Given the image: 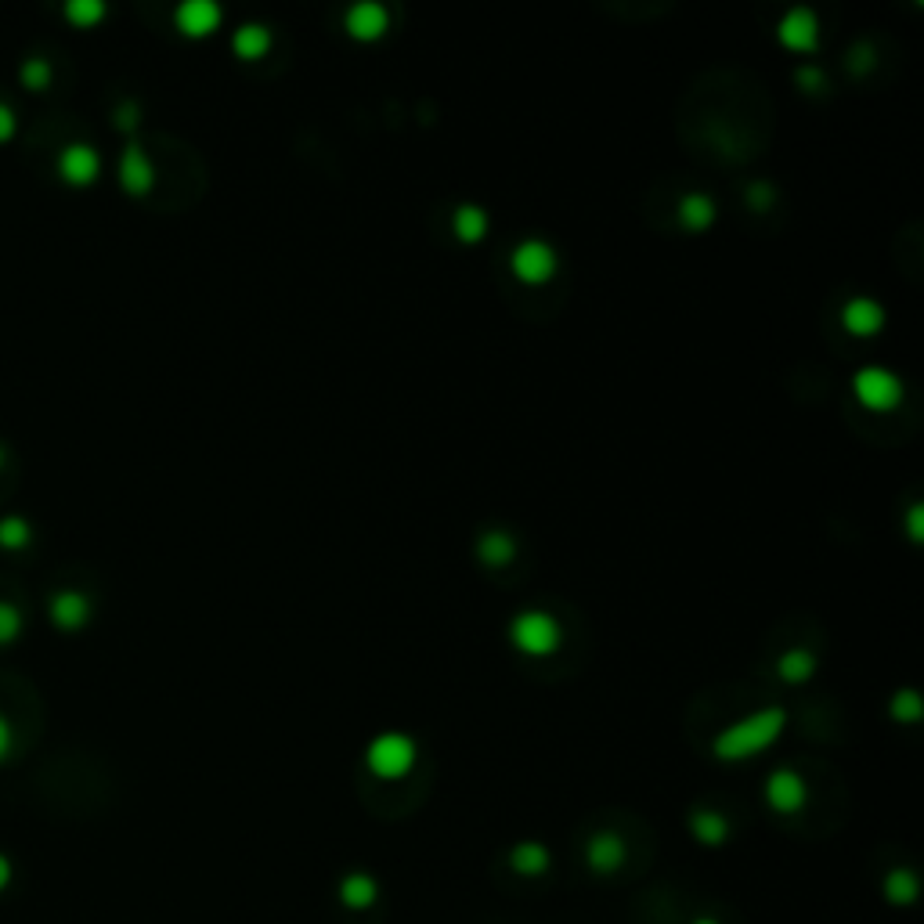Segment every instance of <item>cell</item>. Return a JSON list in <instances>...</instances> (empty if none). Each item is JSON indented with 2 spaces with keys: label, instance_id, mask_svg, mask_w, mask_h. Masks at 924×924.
Here are the masks:
<instances>
[{
  "label": "cell",
  "instance_id": "cell-14",
  "mask_svg": "<svg viewBox=\"0 0 924 924\" xmlns=\"http://www.w3.org/2000/svg\"><path fill=\"white\" fill-rule=\"evenodd\" d=\"M881 304L870 300V296H856V300L845 304V325L852 333H874L881 325Z\"/></svg>",
  "mask_w": 924,
  "mask_h": 924
},
{
  "label": "cell",
  "instance_id": "cell-35",
  "mask_svg": "<svg viewBox=\"0 0 924 924\" xmlns=\"http://www.w3.org/2000/svg\"><path fill=\"white\" fill-rule=\"evenodd\" d=\"M8 885H11V860L0 852V892H4Z\"/></svg>",
  "mask_w": 924,
  "mask_h": 924
},
{
  "label": "cell",
  "instance_id": "cell-1",
  "mask_svg": "<svg viewBox=\"0 0 924 924\" xmlns=\"http://www.w3.org/2000/svg\"><path fill=\"white\" fill-rule=\"evenodd\" d=\"M784 712L780 708H762L748 719L733 722L730 730H722L715 737V755L719 758H744L751 751H762L766 744H773V737L784 730Z\"/></svg>",
  "mask_w": 924,
  "mask_h": 924
},
{
  "label": "cell",
  "instance_id": "cell-37",
  "mask_svg": "<svg viewBox=\"0 0 924 924\" xmlns=\"http://www.w3.org/2000/svg\"><path fill=\"white\" fill-rule=\"evenodd\" d=\"M4 459H8V455H4V448H0V470H4Z\"/></svg>",
  "mask_w": 924,
  "mask_h": 924
},
{
  "label": "cell",
  "instance_id": "cell-29",
  "mask_svg": "<svg viewBox=\"0 0 924 924\" xmlns=\"http://www.w3.org/2000/svg\"><path fill=\"white\" fill-rule=\"evenodd\" d=\"M849 66L856 69V73H863V69H870V66H874V44L860 40L856 47H852V51H849Z\"/></svg>",
  "mask_w": 924,
  "mask_h": 924
},
{
  "label": "cell",
  "instance_id": "cell-34",
  "mask_svg": "<svg viewBox=\"0 0 924 924\" xmlns=\"http://www.w3.org/2000/svg\"><path fill=\"white\" fill-rule=\"evenodd\" d=\"M11 755V726H8V719L0 715V762Z\"/></svg>",
  "mask_w": 924,
  "mask_h": 924
},
{
  "label": "cell",
  "instance_id": "cell-33",
  "mask_svg": "<svg viewBox=\"0 0 924 924\" xmlns=\"http://www.w3.org/2000/svg\"><path fill=\"white\" fill-rule=\"evenodd\" d=\"M748 199H751V206L766 210L769 199H773V192H769V185H748Z\"/></svg>",
  "mask_w": 924,
  "mask_h": 924
},
{
  "label": "cell",
  "instance_id": "cell-3",
  "mask_svg": "<svg viewBox=\"0 0 924 924\" xmlns=\"http://www.w3.org/2000/svg\"><path fill=\"white\" fill-rule=\"evenodd\" d=\"M513 643L531 650V654H546L556 643H560V625H556L553 614L546 611H524L513 618Z\"/></svg>",
  "mask_w": 924,
  "mask_h": 924
},
{
  "label": "cell",
  "instance_id": "cell-19",
  "mask_svg": "<svg viewBox=\"0 0 924 924\" xmlns=\"http://www.w3.org/2000/svg\"><path fill=\"white\" fill-rule=\"evenodd\" d=\"M509 863H513V870L520 874H542L549 867V852L538 845V841H524V845H517L509 852Z\"/></svg>",
  "mask_w": 924,
  "mask_h": 924
},
{
  "label": "cell",
  "instance_id": "cell-2",
  "mask_svg": "<svg viewBox=\"0 0 924 924\" xmlns=\"http://www.w3.org/2000/svg\"><path fill=\"white\" fill-rule=\"evenodd\" d=\"M412 762H416V741L405 733H383L369 744V769L376 777H405Z\"/></svg>",
  "mask_w": 924,
  "mask_h": 924
},
{
  "label": "cell",
  "instance_id": "cell-7",
  "mask_svg": "<svg viewBox=\"0 0 924 924\" xmlns=\"http://www.w3.org/2000/svg\"><path fill=\"white\" fill-rule=\"evenodd\" d=\"M766 798L777 813H795L805 802V780L795 769H777V773L766 780Z\"/></svg>",
  "mask_w": 924,
  "mask_h": 924
},
{
  "label": "cell",
  "instance_id": "cell-15",
  "mask_svg": "<svg viewBox=\"0 0 924 924\" xmlns=\"http://www.w3.org/2000/svg\"><path fill=\"white\" fill-rule=\"evenodd\" d=\"M376 896H379V885H376V878H369V874H347V878L340 881V899L351 910L372 907Z\"/></svg>",
  "mask_w": 924,
  "mask_h": 924
},
{
  "label": "cell",
  "instance_id": "cell-26",
  "mask_svg": "<svg viewBox=\"0 0 924 924\" xmlns=\"http://www.w3.org/2000/svg\"><path fill=\"white\" fill-rule=\"evenodd\" d=\"M813 665H816V658L809 650H791V654L780 658V675H784V679H805V675L813 672Z\"/></svg>",
  "mask_w": 924,
  "mask_h": 924
},
{
  "label": "cell",
  "instance_id": "cell-28",
  "mask_svg": "<svg viewBox=\"0 0 924 924\" xmlns=\"http://www.w3.org/2000/svg\"><path fill=\"white\" fill-rule=\"evenodd\" d=\"M892 712H896L899 719H917V712H921L917 694H914V690H899V694L892 697Z\"/></svg>",
  "mask_w": 924,
  "mask_h": 924
},
{
  "label": "cell",
  "instance_id": "cell-4",
  "mask_svg": "<svg viewBox=\"0 0 924 924\" xmlns=\"http://www.w3.org/2000/svg\"><path fill=\"white\" fill-rule=\"evenodd\" d=\"M856 394L870 408H892L899 394H903V383H899L896 372L881 369V365H867V369L856 372Z\"/></svg>",
  "mask_w": 924,
  "mask_h": 924
},
{
  "label": "cell",
  "instance_id": "cell-8",
  "mask_svg": "<svg viewBox=\"0 0 924 924\" xmlns=\"http://www.w3.org/2000/svg\"><path fill=\"white\" fill-rule=\"evenodd\" d=\"M87 618H91V600L84 596V592L62 589L51 596V621L58 625V629L76 632Z\"/></svg>",
  "mask_w": 924,
  "mask_h": 924
},
{
  "label": "cell",
  "instance_id": "cell-17",
  "mask_svg": "<svg viewBox=\"0 0 924 924\" xmlns=\"http://www.w3.org/2000/svg\"><path fill=\"white\" fill-rule=\"evenodd\" d=\"M268 44H271V29L260 26V22H246V26L235 29V51L246 55V58L264 55Z\"/></svg>",
  "mask_w": 924,
  "mask_h": 924
},
{
  "label": "cell",
  "instance_id": "cell-20",
  "mask_svg": "<svg viewBox=\"0 0 924 924\" xmlns=\"http://www.w3.org/2000/svg\"><path fill=\"white\" fill-rule=\"evenodd\" d=\"M679 217H683V224H690V228H704V224L715 217V203H712V196H704V192H690V196H683V203H679Z\"/></svg>",
  "mask_w": 924,
  "mask_h": 924
},
{
  "label": "cell",
  "instance_id": "cell-13",
  "mask_svg": "<svg viewBox=\"0 0 924 924\" xmlns=\"http://www.w3.org/2000/svg\"><path fill=\"white\" fill-rule=\"evenodd\" d=\"M820 22L809 8H791L784 19H780V37H784L791 47H813L816 44V29Z\"/></svg>",
  "mask_w": 924,
  "mask_h": 924
},
{
  "label": "cell",
  "instance_id": "cell-31",
  "mask_svg": "<svg viewBox=\"0 0 924 924\" xmlns=\"http://www.w3.org/2000/svg\"><path fill=\"white\" fill-rule=\"evenodd\" d=\"M116 127H123V130L138 127V105L134 102H123L120 109H116Z\"/></svg>",
  "mask_w": 924,
  "mask_h": 924
},
{
  "label": "cell",
  "instance_id": "cell-16",
  "mask_svg": "<svg viewBox=\"0 0 924 924\" xmlns=\"http://www.w3.org/2000/svg\"><path fill=\"white\" fill-rule=\"evenodd\" d=\"M690 831H694V838H701L704 845H722L726 834H730V824H726V816H722V813L697 809L690 816Z\"/></svg>",
  "mask_w": 924,
  "mask_h": 924
},
{
  "label": "cell",
  "instance_id": "cell-10",
  "mask_svg": "<svg viewBox=\"0 0 924 924\" xmlns=\"http://www.w3.org/2000/svg\"><path fill=\"white\" fill-rule=\"evenodd\" d=\"M120 181H123L127 192H134V196L149 192L152 181H156L152 159H149L138 145H127V152H123V159H120Z\"/></svg>",
  "mask_w": 924,
  "mask_h": 924
},
{
  "label": "cell",
  "instance_id": "cell-9",
  "mask_svg": "<svg viewBox=\"0 0 924 924\" xmlns=\"http://www.w3.org/2000/svg\"><path fill=\"white\" fill-rule=\"evenodd\" d=\"M585 863L596 874H614L625 863V845H621V838L618 834H611V831H600V834H592L589 838V845H585Z\"/></svg>",
  "mask_w": 924,
  "mask_h": 924
},
{
  "label": "cell",
  "instance_id": "cell-30",
  "mask_svg": "<svg viewBox=\"0 0 924 924\" xmlns=\"http://www.w3.org/2000/svg\"><path fill=\"white\" fill-rule=\"evenodd\" d=\"M15 130H19V120H15V112H11V105L0 102V145L4 141L15 138Z\"/></svg>",
  "mask_w": 924,
  "mask_h": 924
},
{
  "label": "cell",
  "instance_id": "cell-11",
  "mask_svg": "<svg viewBox=\"0 0 924 924\" xmlns=\"http://www.w3.org/2000/svg\"><path fill=\"white\" fill-rule=\"evenodd\" d=\"M390 22V11L379 4V0H358L351 11H347V29L354 37H379V33L387 29Z\"/></svg>",
  "mask_w": 924,
  "mask_h": 924
},
{
  "label": "cell",
  "instance_id": "cell-38",
  "mask_svg": "<svg viewBox=\"0 0 924 924\" xmlns=\"http://www.w3.org/2000/svg\"><path fill=\"white\" fill-rule=\"evenodd\" d=\"M694 924H715V921H708V917H704V921H694Z\"/></svg>",
  "mask_w": 924,
  "mask_h": 924
},
{
  "label": "cell",
  "instance_id": "cell-18",
  "mask_svg": "<svg viewBox=\"0 0 924 924\" xmlns=\"http://www.w3.org/2000/svg\"><path fill=\"white\" fill-rule=\"evenodd\" d=\"M29 538H33V531H29V520H26V517H19V513L0 517V549L19 553V549L29 546Z\"/></svg>",
  "mask_w": 924,
  "mask_h": 924
},
{
  "label": "cell",
  "instance_id": "cell-6",
  "mask_svg": "<svg viewBox=\"0 0 924 924\" xmlns=\"http://www.w3.org/2000/svg\"><path fill=\"white\" fill-rule=\"evenodd\" d=\"M102 170V159L98 152L84 141H76V145H69L62 156H58V174H62L66 185H91L94 177Z\"/></svg>",
  "mask_w": 924,
  "mask_h": 924
},
{
  "label": "cell",
  "instance_id": "cell-27",
  "mask_svg": "<svg viewBox=\"0 0 924 924\" xmlns=\"http://www.w3.org/2000/svg\"><path fill=\"white\" fill-rule=\"evenodd\" d=\"M22 84L29 91H47L51 87V66H47L44 58H26V66H22Z\"/></svg>",
  "mask_w": 924,
  "mask_h": 924
},
{
  "label": "cell",
  "instance_id": "cell-23",
  "mask_svg": "<svg viewBox=\"0 0 924 924\" xmlns=\"http://www.w3.org/2000/svg\"><path fill=\"white\" fill-rule=\"evenodd\" d=\"M477 549H481V560L506 564L509 556H513V538H509L506 531H484L481 542H477Z\"/></svg>",
  "mask_w": 924,
  "mask_h": 924
},
{
  "label": "cell",
  "instance_id": "cell-22",
  "mask_svg": "<svg viewBox=\"0 0 924 924\" xmlns=\"http://www.w3.org/2000/svg\"><path fill=\"white\" fill-rule=\"evenodd\" d=\"M885 899H888V903H896V907L914 903V899H917V878L910 870H892L885 878Z\"/></svg>",
  "mask_w": 924,
  "mask_h": 924
},
{
  "label": "cell",
  "instance_id": "cell-12",
  "mask_svg": "<svg viewBox=\"0 0 924 924\" xmlns=\"http://www.w3.org/2000/svg\"><path fill=\"white\" fill-rule=\"evenodd\" d=\"M174 19H177V26H181L185 33L199 37V33H210L221 22V8L213 4V0H185V4L177 8Z\"/></svg>",
  "mask_w": 924,
  "mask_h": 924
},
{
  "label": "cell",
  "instance_id": "cell-5",
  "mask_svg": "<svg viewBox=\"0 0 924 924\" xmlns=\"http://www.w3.org/2000/svg\"><path fill=\"white\" fill-rule=\"evenodd\" d=\"M513 271L528 282H542L556 271V250L542 239H524L513 250Z\"/></svg>",
  "mask_w": 924,
  "mask_h": 924
},
{
  "label": "cell",
  "instance_id": "cell-36",
  "mask_svg": "<svg viewBox=\"0 0 924 924\" xmlns=\"http://www.w3.org/2000/svg\"><path fill=\"white\" fill-rule=\"evenodd\" d=\"M921 517H924V509H921V506L910 509V531H914V535H921Z\"/></svg>",
  "mask_w": 924,
  "mask_h": 924
},
{
  "label": "cell",
  "instance_id": "cell-21",
  "mask_svg": "<svg viewBox=\"0 0 924 924\" xmlns=\"http://www.w3.org/2000/svg\"><path fill=\"white\" fill-rule=\"evenodd\" d=\"M452 224H455V235H459V239H481L484 228H488V213H484L481 206H473V203H462V206L455 210Z\"/></svg>",
  "mask_w": 924,
  "mask_h": 924
},
{
  "label": "cell",
  "instance_id": "cell-32",
  "mask_svg": "<svg viewBox=\"0 0 924 924\" xmlns=\"http://www.w3.org/2000/svg\"><path fill=\"white\" fill-rule=\"evenodd\" d=\"M798 80H802V84L809 87V91H820V87H824V73H820L816 66H802V69H798Z\"/></svg>",
  "mask_w": 924,
  "mask_h": 924
},
{
  "label": "cell",
  "instance_id": "cell-25",
  "mask_svg": "<svg viewBox=\"0 0 924 924\" xmlns=\"http://www.w3.org/2000/svg\"><path fill=\"white\" fill-rule=\"evenodd\" d=\"M22 625H26V618H22V611L15 607V603L0 600V647L15 643V639L22 636Z\"/></svg>",
  "mask_w": 924,
  "mask_h": 924
},
{
  "label": "cell",
  "instance_id": "cell-24",
  "mask_svg": "<svg viewBox=\"0 0 924 924\" xmlns=\"http://www.w3.org/2000/svg\"><path fill=\"white\" fill-rule=\"evenodd\" d=\"M66 19L73 22V26H94V22L105 19V4L102 0H69L66 4Z\"/></svg>",
  "mask_w": 924,
  "mask_h": 924
}]
</instances>
